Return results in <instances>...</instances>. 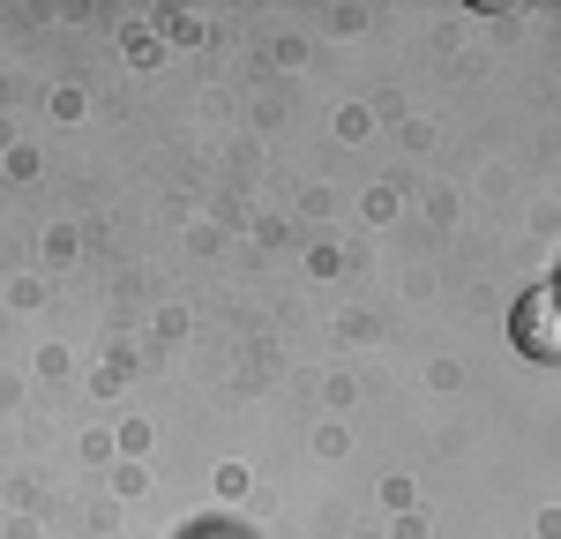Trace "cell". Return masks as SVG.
<instances>
[{"mask_svg":"<svg viewBox=\"0 0 561 539\" xmlns=\"http://www.w3.org/2000/svg\"><path fill=\"white\" fill-rule=\"evenodd\" d=\"M510 330H517V345H524L531 359H561V285L524 293L517 314H510Z\"/></svg>","mask_w":561,"mask_h":539,"instance_id":"1","label":"cell"}]
</instances>
